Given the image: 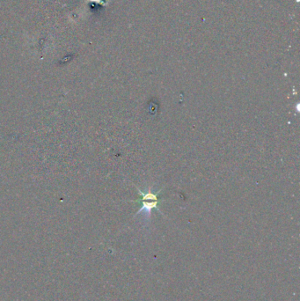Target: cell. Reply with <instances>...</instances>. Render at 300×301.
<instances>
[{
    "label": "cell",
    "instance_id": "cell-1",
    "mask_svg": "<svg viewBox=\"0 0 300 301\" xmlns=\"http://www.w3.org/2000/svg\"><path fill=\"white\" fill-rule=\"evenodd\" d=\"M143 196V207L139 210V212L144 211L147 213V216H151V211L153 208H157L159 200H158L157 195L153 194L151 190H149L147 193L140 192ZM138 212V213H139Z\"/></svg>",
    "mask_w": 300,
    "mask_h": 301
}]
</instances>
